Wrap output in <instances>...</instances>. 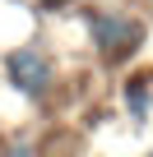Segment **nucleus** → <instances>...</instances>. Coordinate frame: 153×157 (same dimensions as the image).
<instances>
[{
	"label": "nucleus",
	"mask_w": 153,
	"mask_h": 157,
	"mask_svg": "<svg viewBox=\"0 0 153 157\" xmlns=\"http://www.w3.org/2000/svg\"><path fill=\"white\" fill-rule=\"evenodd\" d=\"M88 23H93V46H102V56H125V51H135V42H139V23H135L130 14L98 10Z\"/></svg>",
	"instance_id": "f257e3e1"
},
{
	"label": "nucleus",
	"mask_w": 153,
	"mask_h": 157,
	"mask_svg": "<svg viewBox=\"0 0 153 157\" xmlns=\"http://www.w3.org/2000/svg\"><path fill=\"white\" fill-rule=\"evenodd\" d=\"M46 5H65V0H46Z\"/></svg>",
	"instance_id": "20e7f679"
},
{
	"label": "nucleus",
	"mask_w": 153,
	"mask_h": 157,
	"mask_svg": "<svg viewBox=\"0 0 153 157\" xmlns=\"http://www.w3.org/2000/svg\"><path fill=\"white\" fill-rule=\"evenodd\" d=\"M5 69H10V83L23 88V93H33V97H42V93L51 88V60H46L37 46H19V51H10Z\"/></svg>",
	"instance_id": "f03ea898"
},
{
	"label": "nucleus",
	"mask_w": 153,
	"mask_h": 157,
	"mask_svg": "<svg viewBox=\"0 0 153 157\" xmlns=\"http://www.w3.org/2000/svg\"><path fill=\"white\" fill-rule=\"evenodd\" d=\"M130 106H135V116H144V106H148V93H144V83H135V88H130Z\"/></svg>",
	"instance_id": "7ed1b4c3"
}]
</instances>
